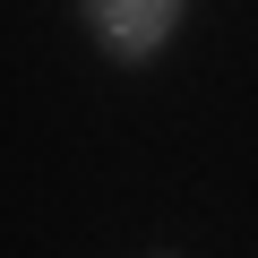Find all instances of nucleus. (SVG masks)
<instances>
[{
	"instance_id": "f257e3e1",
	"label": "nucleus",
	"mask_w": 258,
	"mask_h": 258,
	"mask_svg": "<svg viewBox=\"0 0 258 258\" xmlns=\"http://www.w3.org/2000/svg\"><path fill=\"white\" fill-rule=\"evenodd\" d=\"M78 9H86L95 43H103L112 60H155L164 35L181 26V0H78Z\"/></svg>"
}]
</instances>
